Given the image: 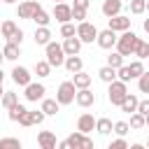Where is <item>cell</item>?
Segmentation results:
<instances>
[{
	"instance_id": "obj_1",
	"label": "cell",
	"mask_w": 149,
	"mask_h": 149,
	"mask_svg": "<svg viewBox=\"0 0 149 149\" xmlns=\"http://www.w3.org/2000/svg\"><path fill=\"white\" fill-rule=\"evenodd\" d=\"M137 40H140V37H137V35L128 28V30H123V33H121V37H116V44H114V47H116V51L126 58V56H133Z\"/></svg>"
},
{
	"instance_id": "obj_2",
	"label": "cell",
	"mask_w": 149,
	"mask_h": 149,
	"mask_svg": "<svg viewBox=\"0 0 149 149\" xmlns=\"http://www.w3.org/2000/svg\"><path fill=\"white\" fill-rule=\"evenodd\" d=\"M128 95V84L126 81H121V79H114V81H109V88H107V98H109V102L112 105H121L123 102V98Z\"/></svg>"
},
{
	"instance_id": "obj_3",
	"label": "cell",
	"mask_w": 149,
	"mask_h": 149,
	"mask_svg": "<svg viewBox=\"0 0 149 149\" xmlns=\"http://www.w3.org/2000/svg\"><path fill=\"white\" fill-rule=\"evenodd\" d=\"M44 51H47V61L51 68H61L63 61H65V51H63V44L58 42H47L44 44Z\"/></svg>"
},
{
	"instance_id": "obj_4",
	"label": "cell",
	"mask_w": 149,
	"mask_h": 149,
	"mask_svg": "<svg viewBox=\"0 0 149 149\" xmlns=\"http://www.w3.org/2000/svg\"><path fill=\"white\" fill-rule=\"evenodd\" d=\"M74 95H77V86L72 84V79H70V81H63V84L58 86V91H56L58 105H70V102H74Z\"/></svg>"
},
{
	"instance_id": "obj_5",
	"label": "cell",
	"mask_w": 149,
	"mask_h": 149,
	"mask_svg": "<svg viewBox=\"0 0 149 149\" xmlns=\"http://www.w3.org/2000/svg\"><path fill=\"white\" fill-rule=\"evenodd\" d=\"M77 37L81 40V44H91L98 37V28L93 23H88V21H79L77 23Z\"/></svg>"
},
{
	"instance_id": "obj_6",
	"label": "cell",
	"mask_w": 149,
	"mask_h": 149,
	"mask_svg": "<svg viewBox=\"0 0 149 149\" xmlns=\"http://www.w3.org/2000/svg\"><path fill=\"white\" fill-rule=\"evenodd\" d=\"M51 16H54L58 23H68V21H72V7H70L68 2H54Z\"/></svg>"
},
{
	"instance_id": "obj_7",
	"label": "cell",
	"mask_w": 149,
	"mask_h": 149,
	"mask_svg": "<svg viewBox=\"0 0 149 149\" xmlns=\"http://www.w3.org/2000/svg\"><path fill=\"white\" fill-rule=\"evenodd\" d=\"M95 42H98V47H100V49H112V47L116 44V30H112V28L98 30Z\"/></svg>"
},
{
	"instance_id": "obj_8",
	"label": "cell",
	"mask_w": 149,
	"mask_h": 149,
	"mask_svg": "<svg viewBox=\"0 0 149 149\" xmlns=\"http://www.w3.org/2000/svg\"><path fill=\"white\" fill-rule=\"evenodd\" d=\"M26 88V100H30V102H37V100H42L44 98V93H47V88H44V84H37V81H30V84H26L23 86Z\"/></svg>"
},
{
	"instance_id": "obj_9",
	"label": "cell",
	"mask_w": 149,
	"mask_h": 149,
	"mask_svg": "<svg viewBox=\"0 0 149 149\" xmlns=\"http://www.w3.org/2000/svg\"><path fill=\"white\" fill-rule=\"evenodd\" d=\"M130 16H123V14H114V16H109L107 19V28H112V30H116V33H123V30H128L130 28Z\"/></svg>"
},
{
	"instance_id": "obj_10",
	"label": "cell",
	"mask_w": 149,
	"mask_h": 149,
	"mask_svg": "<svg viewBox=\"0 0 149 149\" xmlns=\"http://www.w3.org/2000/svg\"><path fill=\"white\" fill-rule=\"evenodd\" d=\"M68 144L74 147V149H77V147H81V149H91V147H93V140H91L86 133L77 130V133H72V135L68 137Z\"/></svg>"
},
{
	"instance_id": "obj_11",
	"label": "cell",
	"mask_w": 149,
	"mask_h": 149,
	"mask_svg": "<svg viewBox=\"0 0 149 149\" xmlns=\"http://www.w3.org/2000/svg\"><path fill=\"white\" fill-rule=\"evenodd\" d=\"M42 5L37 0H26V2H19V9H16V16L19 19H30L35 14V9H40Z\"/></svg>"
},
{
	"instance_id": "obj_12",
	"label": "cell",
	"mask_w": 149,
	"mask_h": 149,
	"mask_svg": "<svg viewBox=\"0 0 149 149\" xmlns=\"http://www.w3.org/2000/svg\"><path fill=\"white\" fill-rule=\"evenodd\" d=\"M74 102L79 105V107H91L93 102H95V93L86 86V88H77V95H74Z\"/></svg>"
},
{
	"instance_id": "obj_13",
	"label": "cell",
	"mask_w": 149,
	"mask_h": 149,
	"mask_svg": "<svg viewBox=\"0 0 149 149\" xmlns=\"http://www.w3.org/2000/svg\"><path fill=\"white\" fill-rule=\"evenodd\" d=\"M12 79H14V84H19V86L30 84V70L23 68V65H14V68H12Z\"/></svg>"
},
{
	"instance_id": "obj_14",
	"label": "cell",
	"mask_w": 149,
	"mask_h": 149,
	"mask_svg": "<svg viewBox=\"0 0 149 149\" xmlns=\"http://www.w3.org/2000/svg\"><path fill=\"white\" fill-rule=\"evenodd\" d=\"M77 130H81V133H91V130H95V119H93V114H88V112H84L79 119H77Z\"/></svg>"
},
{
	"instance_id": "obj_15",
	"label": "cell",
	"mask_w": 149,
	"mask_h": 149,
	"mask_svg": "<svg viewBox=\"0 0 149 149\" xmlns=\"http://www.w3.org/2000/svg\"><path fill=\"white\" fill-rule=\"evenodd\" d=\"M79 49H81V40H79L77 35L63 40V51H65V56H74V54H79Z\"/></svg>"
},
{
	"instance_id": "obj_16",
	"label": "cell",
	"mask_w": 149,
	"mask_h": 149,
	"mask_svg": "<svg viewBox=\"0 0 149 149\" xmlns=\"http://www.w3.org/2000/svg\"><path fill=\"white\" fill-rule=\"evenodd\" d=\"M37 144L42 147V149H56V135L51 133V130H42V133H37Z\"/></svg>"
},
{
	"instance_id": "obj_17",
	"label": "cell",
	"mask_w": 149,
	"mask_h": 149,
	"mask_svg": "<svg viewBox=\"0 0 149 149\" xmlns=\"http://www.w3.org/2000/svg\"><path fill=\"white\" fill-rule=\"evenodd\" d=\"M121 7H123V0H102V14L109 19L114 14H121Z\"/></svg>"
},
{
	"instance_id": "obj_18",
	"label": "cell",
	"mask_w": 149,
	"mask_h": 149,
	"mask_svg": "<svg viewBox=\"0 0 149 149\" xmlns=\"http://www.w3.org/2000/svg\"><path fill=\"white\" fill-rule=\"evenodd\" d=\"M63 65H65V70L68 72H79V70H84V61L79 58V54H74V56H65V61H63Z\"/></svg>"
},
{
	"instance_id": "obj_19",
	"label": "cell",
	"mask_w": 149,
	"mask_h": 149,
	"mask_svg": "<svg viewBox=\"0 0 149 149\" xmlns=\"http://www.w3.org/2000/svg\"><path fill=\"white\" fill-rule=\"evenodd\" d=\"M35 44H47V42H51V30H49V26H37L35 28Z\"/></svg>"
},
{
	"instance_id": "obj_20",
	"label": "cell",
	"mask_w": 149,
	"mask_h": 149,
	"mask_svg": "<svg viewBox=\"0 0 149 149\" xmlns=\"http://www.w3.org/2000/svg\"><path fill=\"white\" fill-rule=\"evenodd\" d=\"M137 102H140V98H137V95H133V93H128L119 107H121V112H126V114H133V112H137Z\"/></svg>"
},
{
	"instance_id": "obj_21",
	"label": "cell",
	"mask_w": 149,
	"mask_h": 149,
	"mask_svg": "<svg viewBox=\"0 0 149 149\" xmlns=\"http://www.w3.org/2000/svg\"><path fill=\"white\" fill-rule=\"evenodd\" d=\"M58 107H61V105H58L56 98H42V107H40V109L44 112V116H54V114L58 112Z\"/></svg>"
},
{
	"instance_id": "obj_22",
	"label": "cell",
	"mask_w": 149,
	"mask_h": 149,
	"mask_svg": "<svg viewBox=\"0 0 149 149\" xmlns=\"http://www.w3.org/2000/svg\"><path fill=\"white\" fill-rule=\"evenodd\" d=\"M2 56H5V61H16V58L21 56V47H19V44L7 42V44L2 47Z\"/></svg>"
},
{
	"instance_id": "obj_23",
	"label": "cell",
	"mask_w": 149,
	"mask_h": 149,
	"mask_svg": "<svg viewBox=\"0 0 149 149\" xmlns=\"http://www.w3.org/2000/svg\"><path fill=\"white\" fill-rule=\"evenodd\" d=\"M98 77H100L105 84H109V81L116 79V68H112V65H102V68L98 70Z\"/></svg>"
},
{
	"instance_id": "obj_24",
	"label": "cell",
	"mask_w": 149,
	"mask_h": 149,
	"mask_svg": "<svg viewBox=\"0 0 149 149\" xmlns=\"http://www.w3.org/2000/svg\"><path fill=\"white\" fill-rule=\"evenodd\" d=\"M72 84H74L77 88H86V86H91V74H86L84 70H79V72H74Z\"/></svg>"
},
{
	"instance_id": "obj_25",
	"label": "cell",
	"mask_w": 149,
	"mask_h": 149,
	"mask_svg": "<svg viewBox=\"0 0 149 149\" xmlns=\"http://www.w3.org/2000/svg\"><path fill=\"white\" fill-rule=\"evenodd\" d=\"M112 121L107 119V116H100V119H95V130L100 133V135H109L112 133Z\"/></svg>"
},
{
	"instance_id": "obj_26",
	"label": "cell",
	"mask_w": 149,
	"mask_h": 149,
	"mask_svg": "<svg viewBox=\"0 0 149 149\" xmlns=\"http://www.w3.org/2000/svg\"><path fill=\"white\" fill-rule=\"evenodd\" d=\"M133 56H137L140 61L149 58V42H144V40H137V44H135V51H133Z\"/></svg>"
},
{
	"instance_id": "obj_27",
	"label": "cell",
	"mask_w": 149,
	"mask_h": 149,
	"mask_svg": "<svg viewBox=\"0 0 149 149\" xmlns=\"http://www.w3.org/2000/svg\"><path fill=\"white\" fill-rule=\"evenodd\" d=\"M30 21H35L37 26H49V21H51V16H49V14H47V12H44V9L40 7V9H35V14L30 16Z\"/></svg>"
},
{
	"instance_id": "obj_28",
	"label": "cell",
	"mask_w": 149,
	"mask_h": 149,
	"mask_svg": "<svg viewBox=\"0 0 149 149\" xmlns=\"http://www.w3.org/2000/svg\"><path fill=\"white\" fill-rule=\"evenodd\" d=\"M35 74H37V77H49V74H51V65H49L47 58L35 63Z\"/></svg>"
},
{
	"instance_id": "obj_29",
	"label": "cell",
	"mask_w": 149,
	"mask_h": 149,
	"mask_svg": "<svg viewBox=\"0 0 149 149\" xmlns=\"http://www.w3.org/2000/svg\"><path fill=\"white\" fill-rule=\"evenodd\" d=\"M130 130H140V128H144V114H140V112H133L130 114Z\"/></svg>"
},
{
	"instance_id": "obj_30",
	"label": "cell",
	"mask_w": 149,
	"mask_h": 149,
	"mask_svg": "<svg viewBox=\"0 0 149 149\" xmlns=\"http://www.w3.org/2000/svg\"><path fill=\"white\" fill-rule=\"evenodd\" d=\"M128 7H130V14H144L147 12V0H130L128 2Z\"/></svg>"
},
{
	"instance_id": "obj_31",
	"label": "cell",
	"mask_w": 149,
	"mask_h": 149,
	"mask_svg": "<svg viewBox=\"0 0 149 149\" xmlns=\"http://www.w3.org/2000/svg\"><path fill=\"white\" fill-rule=\"evenodd\" d=\"M16 28H19V26H16L14 21H2V23H0V35L7 40V37H12V33H14Z\"/></svg>"
},
{
	"instance_id": "obj_32",
	"label": "cell",
	"mask_w": 149,
	"mask_h": 149,
	"mask_svg": "<svg viewBox=\"0 0 149 149\" xmlns=\"http://www.w3.org/2000/svg\"><path fill=\"white\" fill-rule=\"evenodd\" d=\"M128 72H130V79H137L142 72H144V65H142V61L137 58V61H133L130 65H128Z\"/></svg>"
},
{
	"instance_id": "obj_33",
	"label": "cell",
	"mask_w": 149,
	"mask_h": 149,
	"mask_svg": "<svg viewBox=\"0 0 149 149\" xmlns=\"http://www.w3.org/2000/svg\"><path fill=\"white\" fill-rule=\"evenodd\" d=\"M0 102H2V107L7 109V107H12L14 102H19V95H16L14 91H5V93H2V98H0Z\"/></svg>"
},
{
	"instance_id": "obj_34",
	"label": "cell",
	"mask_w": 149,
	"mask_h": 149,
	"mask_svg": "<svg viewBox=\"0 0 149 149\" xmlns=\"http://www.w3.org/2000/svg\"><path fill=\"white\" fill-rule=\"evenodd\" d=\"M7 112H9V119H12V121H19V116L26 112V105H21V102H14L12 107H7Z\"/></svg>"
},
{
	"instance_id": "obj_35",
	"label": "cell",
	"mask_w": 149,
	"mask_h": 149,
	"mask_svg": "<svg viewBox=\"0 0 149 149\" xmlns=\"http://www.w3.org/2000/svg\"><path fill=\"white\" fill-rule=\"evenodd\" d=\"M0 149H21V140L19 137H2Z\"/></svg>"
},
{
	"instance_id": "obj_36",
	"label": "cell",
	"mask_w": 149,
	"mask_h": 149,
	"mask_svg": "<svg viewBox=\"0 0 149 149\" xmlns=\"http://www.w3.org/2000/svg\"><path fill=\"white\" fill-rule=\"evenodd\" d=\"M137 91H140V93H149V72H147V70L137 77Z\"/></svg>"
},
{
	"instance_id": "obj_37",
	"label": "cell",
	"mask_w": 149,
	"mask_h": 149,
	"mask_svg": "<svg viewBox=\"0 0 149 149\" xmlns=\"http://www.w3.org/2000/svg\"><path fill=\"white\" fill-rule=\"evenodd\" d=\"M107 65H112V68H121V65H123V56H121L119 51H109V56H107Z\"/></svg>"
},
{
	"instance_id": "obj_38",
	"label": "cell",
	"mask_w": 149,
	"mask_h": 149,
	"mask_svg": "<svg viewBox=\"0 0 149 149\" xmlns=\"http://www.w3.org/2000/svg\"><path fill=\"white\" fill-rule=\"evenodd\" d=\"M72 35H77V26L74 23H61V37H72Z\"/></svg>"
},
{
	"instance_id": "obj_39",
	"label": "cell",
	"mask_w": 149,
	"mask_h": 149,
	"mask_svg": "<svg viewBox=\"0 0 149 149\" xmlns=\"http://www.w3.org/2000/svg\"><path fill=\"white\" fill-rule=\"evenodd\" d=\"M128 130H130V126H128V121H116L114 126H112V133H116V135H128Z\"/></svg>"
},
{
	"instance_id": "obj_40",
	"label": "cell",
	"mask_w": 149,
	"mask_h": 149,
	"mask_svg": "<svg viewBox=\"0 0 149 149\" xmlns=\"http://www.w3.org/2000/svg\"><path fill=\"white\" fill-rule=\"evenodd\" d=\"M72 21H86V9L84 7H72Z\"/></svg>"
},
{
	"instance_id": "obj_41",
	"label": "cell",
	"mask_w": 149,
	"mask_h": 149,
	"mask_svg": "<svg viewBox=\"0 0 149 149\" xmlns=\"http://www.w3.org/2000/svg\"><path fill=\"white\" fill-rule=\"evenodd\" d=\"M116 79H121V81H130V72H128V65H121V68H116Z\"/></svg>"
},
{
	"instance_id": "obj_42",
	"label": "cell",
	"mask_w": 149,
	"mask_h": 149,
	"mask_svg": "<svg viewBox=\"0 0 149 149\" xmlns=\"http://www.w3.org/2000/svg\"><path fill=\"white\" fill-rule=\"evenodd\" d=\"M30 121H33V126H40L44 121V112L42 109H30Z\"/></svg>"
},
{
	"instance_id": "obj_43",
	"label": "cell",
	"mask_w": 149,
	"mask_h": 149,
	"mask_svg": "<svg viewBox=\"0 0 149 149\" xmlns=\"http://www.w3.org/2000/svg\"><path fill=\"white\" fill-rule=\"evenodd\" d=\"M7 42H12V44H19V47H21V42H23V30H21V28H16V30L12 33V37H7Z\"/></svg>"
},
{
	"instance_id": "obj_44",
	"label": "cell",
	"mask_w": 149,
	"mask_h": 149,
	"mask_svg": "<svg viewBox=\"0 0 149 149\" xmlns=\"http://www.w3.org/2000/svg\"><path fill=\"white\" fill-rule=\"evenodd\" d=\"M109 149H128V142L119 135L116 140H112V142H109Z\"/></svg>"
},
{
	"instance_id": "obj_45",
	"label": "cell",
	"mask_w": 149,
	"mask_h": 149,
	"mask_svg": "<svg viewBox=\"0 0 149 149\" xmlns=\"http://www.w3.org/2000/svg\"><path fill=\"white\" fill-rule=\"evenodd\" d=\"M19 123L23 126V128H28V126H33V121H30V109H26L21 116H19Z\"/></svg>"
},
{
	"instance_id": "obj_46",
	"label": "cell",
	"mask_w": 149,
	"mask_h": 149,
	"mask_svg": "<svg viewBox=\"0 0 149 149\" xmlns=\"http://www.w3.org/2000/svg\"><path fill=\"white\" fill-rule=\"evenodd\" d=\"M137 112L140 114H149V100H140L137 102Z\"/></svg>"
},
{
	"instance_id": "obj_47",
	"label": "cell",
	"mask_w": 149,
	"mask_h": 149,
	"mask_svg": "<svg viewBox=\"0 0 149 149\" xmlns=\"http://www.w3.org/2000/svg\"><path fill=\"white\" fill-rule=\"evenodd\" d=\"M88 5H91V0H74L72 7H84V9H88Z\"/></svg>"
},
{
	"instance_id": "obj_48",
	"label": "cell",
	"mask_w": 149,
	"mask_h": 149,
	"mask_svg": "<svg viewBox=\"0 0 149 149\" xmlns=\"http://www.w3.org/2000/svg\"><path fill=\"white\" fill-rule=\"evenodd\" d=\"M56 147H61V149H68V147H70V144H68V140H63V142H58V144H56Z\"/></svg>"
},
{
	"instance_id": "obj_49",
	"label": "cell",
	"mask_w": 149,
	"mask_h": 149,
	"mask_svg": "<svg viewBox=\"0 0 149 149\" xmlns=\"http://www.w3.org/2000/svg\"><path fill=\"white\" fill-rule=\"evenodd\" d=\"M142 28H144V33L149 35V19H144V23H142Z\"/></svg>"
},
{
	"instance_id": "obj_50",
	"label": "cell",
	"mask_w": 149,
	"mask_h": 149,
	"mask_svg": "<svg viewBox=\"0 0 149 149\" xmlns=\"http://www.w3.org/2000/svg\"><path fill=\"white\" fill-rule=\"evenodd\" d=\"M144 126H149V114H144Z\"/></svg>"
},
{
	"instance_id": "obj_51",
	"label": "cell",
	"mask_w": 149,
	"mask_h": 149,
	"mask_svg": "<svg viewBox=\"0 0 149 149\" xmlns=\"http://www.w3.org/2000/svg\"><path fill=\"white\" fill-rule=\"evenodd\" d=\"M2 79H5V72H2V68H0V84H2Z\"/></svg>"
},
{
	"instance_id": "obj_52",
	"label": "cell",
	"mask_w": 149,
	"mask_h": 149,
	"mask_svg": "<svg viewBox=\"0 0 149 149\" xmlns=\"http://www.w3.org/2000/svg\"><path fill=\"white\" fill-rule=\"evenodd\" d=\"M2 61H5V56H2V51H0V68H2Z\"/></svg>"
},
{
	"instance_id": "obj_53",
	"label": "cell",
	"mask_w": 149,
	"mask_h": 149,
	"mask_svg": "<svg viewBox=\"0 0 149 149\" xmlns=\"http://www.w3.org/2000/svg\"><path fill=\"white\" fill-rule=\"evenodd\" d=\"M2 2H7V5H12V2H19V0H2Z\"/></svg>"
},
{
	"instance_id": "obj_54",
	"label": "cell",
	"mask_w": 149,
	"mask_h": 149,
	"mask_svg": "<svg viewBox=\"0 0 149 149\" xmlns=\"http://www.w3.org/2000/svg\"><path fill=\"white\" fill-rule=\"evenodd\" d=\"M2 93H5V91H2V84H0V98H2Z\"/></svg>"
},
{
	"instance_id": "obj_55",
	"label": "cell",
	"mask_w": 149,
	"mask_h": 149,
	"mask_svg": "<svg viewBox=\"0 0 149 149\" xmlns=\"http://www.w3.org/2000/svg\"><path fill=\"white\" fill-rule=\"evenodd\" d=\"M54 2H68V0H54Z\"/></svg>"
},
{
	"instance_id": "obj_56",
	"label": "cell",
	"mask_w": 149,
	"mask_h": 149,
	"mask_svg": "<svg viewBox=\"0 0 149 149\" xmlns=\"http://www.w3.org/2000/svg\"><path fill=\"white\" fill-rule=\"evenodd\" d=\"M147 12H149V0H147Z\"/></svg>"
},
{
	"instance_id": "obj_57",
	"label": "cell",
	"mask_w": 149,
	"mask_h": 149,
	"mask_svg": "<svg viewBox=\"0 0 149 149\" xmlns=\"http://www.w3.org/2000/svg\"><path fill=\"white\" fill-rule=\"evenodd\" d=\"M147 144H149V140H147Z\"/></svg>"
}]
</instances>
